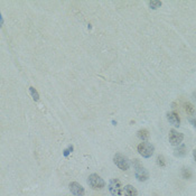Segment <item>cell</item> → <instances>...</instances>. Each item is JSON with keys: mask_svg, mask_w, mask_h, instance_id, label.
I'll list each match as a JSON object with an SVG mask.
<instances>
[{"mask_svg": "<svg viewBox=\"0 0 196 196\" xmlns=\"http://www.w3.org/2000/svg\"><path fill=\"white\" fill-rule=\"evenodd\" d=\"M157 162H158V165L160 167H165V165H166L165 158H164V156H160V155L157 157Z\"/></svg>", "mask_w": 196, "mask_h": 196, "instance_id": "2e32d148", "label": "cell"}, {"mask_svg": "<svg viewBox=\"0 0 196 196\" xmlns=\"http://www.w3.org/2000/svg\"><path fill=\"white\" fill-rule=\"evenodd\" d=\"M70 191L74 194L75 196H84V188L82 185H80L79 183L76 181H73L70 184Z\"/></svg>", "mask_w": 196, "mask_h": 196, "instance_id": "52a82bcc", "label": "cell"}, {"mask_svg": "<svg viewBox=\"0 0 196 196\" xmlns=\"http://www.w3.org/2000/svg\"><path fill=\"white\" fill-rule=\"evenodd\" d=\"M183 139H184L183 133L174 130V129H171L169 131V142H170L173 146H179L181 144V141H183Z\"/></svg>", "mask_w": 196, "mask_h": 196, "instance_id": "8992f818", "label": "cell"}, {"mask_svg": "<svg viewBox=\"0 0 196 196\" xmlns=\"http://www.w3.org/2000/svg\"><path fill=\"white\" fill-rule=\"evenodd\" d=\"M183 177L186 178V179H188V178L192 177V173L188 168H183Z\"/></svg>", "mask_w": 196, "mask_h": 196, "instance_id": "9a60e30c", "label": "cell"}, {"mask_svg": "<svg viewBox=\"0 0 196 196\" xmlns=\"http://www.w3.org/2000/svg\"><path fill=\"white\" fill-rule=\"evenodd\" d=\"M113 161H114V164L120 168L121 170H128L129 167H130L129 159L126 156L121 155V154H116L114 157H113Z\"/></svg>", "mask_w": 196, "mask_h": 196, "instance_id": "277c9868", "label": "cell"}, {"mask_svg": "<svg viewBox=\"0 0 196 196\" xmlns=\"http://www.w3.org/2000/svg\"><path fill=\"white\" fill-rule=\"evenodd\" d=\"M161 5H162L161 1H149V7L152 8V9H157V8H159Z\"/></svg>", "mask_w": 196, "mask_h": 196, "instance_id": "5bb4252c", "label": "cell"}, {"mask_svg": "<svg viewBox=\"0 0 196 196\" xmlns=\"http://www.w3.org/2000/svg\"><path fill=\"white\" fill-rule=\"evenodd\" d=\"M154 151H155V148L149 142H141L138 146V152L145 158H149L152 156Z\"/></svg>", "mask_w": 196, "mask_h": 196, "instance_id": "3957f363", "label": "cell"}, {"mask_svg": "<svg viewBox=\"0 0 196 196\" xmlns=\"http://www.w3.org/2000/svg\"><path fill=\"white\" fill-rule=\"evenodd\" d=\"M191 122L193 123V125H194V127H196V118H195V119H192Z\"/></svg>", "mask_w": 196, "mask_h": 196, "instance_id": "ac0fdd59", "label": "cell"}, {"mask_svg": "<svg viewBox=\"0 0 196 196\" xmlns=\"http://www.w3.org/2000/svg\"><path fill=\"white\" fill-rule=\"evenodd\" d=\"M123 194H125V196H138V192L133 186L127 185L123 188Z\"/></svg>", "mask_w": 196, "mask_h": 196, "instance_id": "9c48e42d", "label": "cell"}, {"mask_svg": "<svg viewBox=\"0 0 196 196\" xmlns=\"http://www.w3.org/2000/svg\"><path fill=\"white\" fill-rule=\"evenodd\" d=\"M29 91H30V94L33 96V99L35 101H38L39 100V94H38V92L36 91L35 87H33V86H30L29 87Z\"/></svg>", "mask_w": 196, "mask_h": 196, "instance_id": "4fadbf2b", "label": "cell"}, {"mask_svg": "<svg viewBox=\"0 0 196 196\" xmlns=\"http://www.w3.org/2000/svg\"><path fill=\"white\" fill-rule=\"evenodd\" d=\"M193 156H194V159H195V161H196V149L193 151Z\"/></svg>", "mask_w": 196, "mask_h": 196, "instance_id": "d6986e66", "label": "cell"}, {"mask_svg": "<svg viewBox=\"0 0 196 196\" xmlns=\"http://www.w3.org/2000/svg\"><path fill=\"white\" fill-rule=\"evenodd\" d=\"M87 184H89L93 189H102V188L104 187V185H106L104 181H103L99 175H96V174H92V175L89 176V178H87Z\"/></svg>", "mask_w": 196, "mask_h": 196, "instance_id": "7a4b0ae2", "label": "cell"}, {"mask_svg": "<svg viewBox=\"0 0 196 196\" xmlns=\"http://www.w3.org/2000/svg\"><path fill=\"white\" fill-rule=\"evenodd\" d=\"M133 166L136 168V178L139 181H146L148 178H149V174L147 169H145L144 167L140 165V162L138 161V159H133L132 161Z\"/></svg>", "mask_w": 196, "mask_h": 196, "instance_id": "6da1fadb", "label": "cell"}, {"mask_svg": "<svg viewBox=\"0 0 196 196\" xmlns=\"http://www.w3.org/2000/svg\"><path fill=\"white\" fill-rule=\"evenodd\" d=\"M137 135H138V137L140 138L141 140H147L149 138V131L147 129H140L137 132Z\"/></svg>", "mask_w": 196, "mask_h": 196, "instance_id": "30bf717a", "label": "cell"}, {"mask_svg": "<svg viewBox=\"0 0 196 196\" xmlns=\"http://www.w3.org/2000/svg\"><path fill=\"white\" fill-rule=\"evenodd\" d=\"M167 120L170 122L173 126L175 127H179V123H181V119H179V117L177 114L176 112H174V111H171V112H168L167 113Z\"/></svg>", "mask_w": 196, "mask_h": 196, "instance_id": "ba28073f", "label": "cell"}, {"mask_svg": "<svg viewBox=\"0 0 196 196\" xmlns=\"http://www.w3.org/2000/svg\"><path fill=\"white\" fill-rule=\"evenodd\" d=\"M72 150H73V146H70L68 148H67V149H65V150H64L63 155H64L65 157H67V156H68V154H70V152H71Z\"/></svg>", "mask_w": 196, "mask_h": 196, "instance_id": "e0dca14e", "label": "cell"}, {"mask_svg": "<svg viewBox=\"0 0 196 196\" xmlns=\"http://www.w3.org/2000/svg\"><path fill=\"white\" fill-rule=\"evenodd\" d=\"M186 147L185 146H181L179 148H177L176 149V152H175V156H185V154H186Z\"/></svg>", "mask_w": 196, "mask_h": 196, "instance_id": "8fae6325", "label": "cell"}, {"mask_svg": "<svg viewBox=\"0 0 196 196\" xmlns=\"http://www.w3.org/2000/svg\"><path fill=\"white\" fill-rule=\"evenodd\" d=\"M109 191L113 196H120L123 193V188L119 179H112L109 184Z\"/></svg>", "mask_w": 196, "mask_h": 196, "instance_id": "5b68a950", "label": "cell"}, {"mask_svg": "<svg viewBox=\"0 0 196 196\" xmlns=\"http://www.w3.org/2000/svg\"><path fill=\"white\" fill-rule=\"evenodd\" d=\"M185 111L187 112V114H194V112H195V109H194V106L193 104L191 103H185Z\"/></svg>", "mask_w": 196, "mask_h": 196, "instance_id": "7c38bea8", "label": "cell"}]
</instances>
